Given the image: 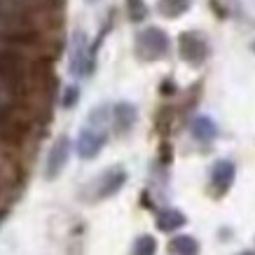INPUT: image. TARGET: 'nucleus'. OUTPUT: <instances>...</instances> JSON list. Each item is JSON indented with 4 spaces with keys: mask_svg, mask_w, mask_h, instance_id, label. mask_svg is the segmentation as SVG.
I'll list each match as a JSON object with an SVG mask.
<instances>
[{
    "mask_svg": "<svg viewBox=\"0 0 255 255\" xmlns=\"http://www.w3.org/2000/svg\"><path fill=\"white\" fill-rule=\"evenodd\" d=\"M0 85L14 96H21L26 92L28 85L26 59L14 49H0Z\"/></svg>",
    "mask_w": 255,
    "mask_h": 255,
    "instance_id": "obj_1",
    "label": "nucleus"
},
{
    "mask_svg": "<svg viewBox=\"0 0 255 255\" xmlns=\"http://www.w3.org/2000/svg\"><path fill=\"white\" fill-rule=\"evenodd\" d=\"M171 40L169 35L157 28V26H150V28H143L136 38V54L143 59V61H157V59H164L169 54Z\"/></svg>",
    "mask_w": 255,
    "mask_h": 255,
    "instance_id": "obj_2",
    "label": "nucleus"
},
{
    "mask_svg": "<svg viewBox=\"0 0 255 255\" xmlns=\"http://www.w3.org/2000/svg\"><path fill=\"white\" fill-rule=\"evenodd\" d=\"M92 68H94V54L89 49V42H87V33L75 31L73 40H70V73L75 78H82V75H89Z\"/></svg>",
    "mask_w": 255,
    "mask_h": 255,
    "instance_id": "obj_3",
    "label": "nucleus"
},
{
    "mask_svg": "<svg viewBox=\"0 0 255 255\" xmlns=\"http://www.w3.org/2000/svg\"><path fill=\"white\" fill-rule=\"evenodd\" d=\"M124 183H127V171L122 166H110V169H106L94 180L92 199H96V201L108 199V197H113V194H117L122 190Z\"/></svg>",
    "mask_w": 255,
    "mask_h": 255,
    "instance_id": "obj_4",
    "label": "nucleus"
},
{
    "mask_svg": "<svg viewBox=\"0 0 255 255\" xmlns=\"http://www.w3.org/2000/svg\"><path fill=\"white\" fill-rule=\"evenodd\" d=\"M178 54L190 66H201L206 61V56H209V45H206V40L201 38L199 33L194 31L180 33V38H178Z\"/></svg>",
    "mask_w": 255,
    "mask_h": 255,
    "instance_id": "obj_5",
    "label": "nucleus"
},
{
    "mask_svg": "<svg viewBox=\"0 0 255 255\" xmlns=\"http://www.w3.org/2000/svg\"><path fill=\"white\" fill-rule=\"evenodd\" d=\"M237 176V166L230 159H218L211 169V194L213 197H223L230 192V187Z\"/></svg>",
    "mask_w": 255,
    "mask_h": 255,
    "instance_id": "obj_6",
    "label": "nucleus"
},
{
    "mask_svg": "<svg viewBox=\"0 0 255 255\" xmlns=\"http://www.w3.org/2000/svg\"><path fill=\"white\" fill-rule=\"evenodd\" d=\"M106 138H108V133L103 131V129H96V127H89V124H87L78 136V155L82 157V159H94V157L103 150Z\"/></svg>",
    "mask_w": 255,
    "mask_h": 255,
    "instance_id": "obj_7",
    "label": "nucleus"
},
{
    "mask_svg": "<svg viewBox=\"0 0 255 255\" xmlns=\"http://www.w3.org/2000/svg\"><path fill=\"white\" fill-rule=\"evenodd\" d=\"M68 155H70L68 136H59L56 143L52 145V150H49V155H47V169H45L47 180L59 178V173H61L63 166H66V162H68Z\"/></svg>",
    "mask_w": 255,
    "mask_h": 255,
    "instance_id": "obj_8",
    "label": "nucleus"
},
{
    "mask_svg": "<svg viewBox=\"0 0 255 255\" xmlns=\"http://www.w3.org/2000/svg\"><path fill=\"white\" fill-rule=\"evenodd\" d=\"M110 117H113V127H115L117 136H127V133L133 129L136 120H138V110H136V106L129 103V101H120V103L113 106Z\"/></svg>",
    "mask_w": 255,
    "mask_h": 255,
    "instance_id": "obj_9",
    "label": "nucleus"
},
{
    "mask_svg": "<svg viewBox=\"0 0 255 255\" xmlns=\"http://www.w3.org/2000/svg\"><path fill=\"white\" fill-rule=\"evenodd\" d=\"M190 133L199 143H211V140L218 138V124L209 115H199V117H194L192 124H190Z\"/></svg>",
    "mask_w": 255,
    "mask_h": 255,
    "instance_id": "obj_10",
    "label": "nucleus"
},
{
    "mask_svg": "<svg viewBox=\"0 0 255 255\" xmlns=\"http://www.w3.org/2000/svg\"><path fill=\"white\" fill-rule=\"evenodd\" d=\"M155 223H157V230H159V232L171 234V232H176V230H180V227L187 223V218L183 211H178V209H164L157 213Z\"/></svg>",
    "mask_w": 255,
    "mask_h": 255,
    "instance_id": "obj_11",
    "label": "nucleus"
},
{
    "mask_svg": "<svg viewBox=\"0 0 255 255\" xmlns=\"http://www.w3.org/2000/svg\"><path fill=\"white\" fill-rule=\"evenodd\" d=\"M201 246L199 241L190 237V234H178L169 241V253L171 255H199Z\"/></svg>",
    "mask_w": 255,
    "mask_h": 255,
    "instance_id": "obj_12",
    "label": "nucleus"
},
{
    "mask_svg": "<svg viewBox=\"0 0 255 255\" xmlns=\"http://www.w3.org/2000/svg\"><path fill=\"white\" fill-rule=\"evenodd\" d=\"M190 5H192V0H159V12L166 19H178L190 9Z\"/></svg>",
    "mask_w": 255,
    "mask_h": 255,
    "instance_id": "obj_13",
    "label": "nucleus"
},
{
    "mask_svg": "<svg viewBox=\"0 0 255 255\" xmlns=\"http://www.w3.org/2000/svg\"><path fill=\"white\" fill-rule=\"evenodd\" d=\"M131 255H157V239L152 234H140L138 239L133 241Z\"/></svg>",
    "mask_w": 255,
    "mask_h": 255,
    "instance_id": "obj_14",
    "label": "nucleus"
},
{
    "mask_svg": "<svg viewBox=\"0 0 255 255\" xmlns=\"http://www.w3.org/2000/svg\"><path fill=\"white\" fill-rule=\"evenodd\" d=\"M108 115H110V110L106 108V106H96V108L89 113V117H87V124H89V127H96V129H103V124L108 122Z\"/></svg>",
    "mask_w": 255,
    "mask_h": 255,
    "instance_id": "obj_15",
    "label": "nucleus"
},
{
    "mask_svg": "<svg viewBox=\"0 0 255 255\" xmlns=\"http://www.w3.org/2000/svg\"><path fill=\"white\" fill-rule=\"evenodd\" d=\"M127 7H129V19L131 21H143L147 14V7L143 0H127Z\"/></svg>",
    "mask_w": 255,
    "mask_h": 255,
    "instance_id": "obj_16",
    "label": "nucleus"
},
{
    "mask_svg": "<svg viewBox=\"0 0 255 255\" xmlns=\"http://www.w3.org/2000/svg\"><path fill=\"white\" fill-rule=\"evenodd\" d=\"M80 101V87L78 85H68L63 89V96H61V106L66 110H70L75 103Z\"/></svg>",
    "mask_w": 255,
    "mask_h": 255,
    "instance_id": "obj_17",
    "label": "nucleus"
},
{
    "mask_svg": "<svg viewBox=\"0 0 255 255\" xmlns=\"http://www.w3.org/2000/svg\"><path fill=\"white\" fill-rule=\"evenodd\" d=\"M19 2L21 0H0V12H14L19 9Z\"/></svg>",
    "mask_w": 255,
    "mask_h": 255,
    "instance_id": "obj_18",
    "label": "nucleus"
},
{
    "mask_svg": "<svg viewBox=\"0 0 255 255\" xmlns=\"http://www.w3.org/2000/svg\"><path fill=\"white\" fill-rule=\"evenodd\" d=\"M40 2H42L45 7H49V9H61L66 0H40Z\"/></svg>",
    "mask_w": 255,
    "mask_h": 255,
    "instance_id": "obj_19",
    "label": "nucleus"
},
{
    "mask_svg": "<svg viewBox=\"0 0 255 255\" xmlns=\"http://www.w3.org/2000/svg\"><path fill=\"white\" fill-rule=\"evenodd\" d=\"M171 162V150H169V145L164 143L162 145V164H169Z\"/></svg>",
    "mask_w": 255,
    "mask_h": 255,
    "instance_id": "obj_20",
    "label": "nucleus"
},
{
    "mask_svg": "<svg viewBox=\"0 0 255 255\" xmlns=\"http://www.w3.org/2000/svg\"><path fill=\"white\" fill-rule=\"evenodd\" d=\"M239 255H255L253 251H244V253H239Z\"/></svg>",
    "mask_w": 255,
    "mask_h": 255,
    "instance_id": "obj_21",
    "label": "nucleus"
},
{
    "mask_svg": "<svg viewBox=\"0 0 255 255\" xmlns=\"http://www.w3.org/2000/svg\"><path fill=\"white\" fill-rule=\"evenodd\" d=\"M87 2H89V5H94V2H99V0H87Z\"/></svg>",
    "mask_w": 255,
    "mask_h": 255,
    "instance_id": "obj_22",
    "label": "nucleus"
}]
</instances>
